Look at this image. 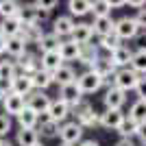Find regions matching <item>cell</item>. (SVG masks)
Instances as JSON below:
<instances>
[{
  "instance_id": "cell-1",
  "label": "cell",
  "mask_w": 146,
  "mask_h": 146,
  "mask_svg": "<svg viewBox=\"0 0 146 146\" xmlns=\"http://www.w3.org/2000/svg\"><path fill=\"white\" fill-rule=\"evenodd\" d=\"M137 33H140V26H137V22H135V18L124 15V18L116 20L113 35H116L120 42H122V39H135V37H137Z\"/></svg>"
},
{
  "instance_id": "cell-2",
  "label": "cell",
  "mask_w": 146,
  "mask_h": 146,
  "mask_svg": "<svg viewBox=\"0 0 146 146\" xmlns=\"http://www.w3.org/2000/svg\"><path fill=\"white\" fill-rule=\"evenodd\" d=\"M74 111H76V122H79L81 127H96V124H100V113H96L94 111V107H92L90 103H81L74 107Z\"/></svg>"
},
{
  "instance_id": "cell-3",
  "label": "cell",
  "mask_w": 146,
  "mask_h": 146,
  "mask_svg": "<svg viewBox=\"0 0 146 146\" xmlns=\"http://www.w3.org/2000/svg\"><path fill=\"white\" fill-rule=\"evenodd\" d=\"M137 81H140V74L133 72L131 68H124V70H118V72H116V81H113V85L127 94V92H131V90L137 87Z\"/></svg>"
},
{
  "instance_id": "cell-4",
  "label": "cell",
  "mask_w": 146,
  "mask_h": 146,
  "mask_svg": "<svg viewBox=\"0 0 146 146\" xmlns=\"http://www.w3.org/2000/svg\"><path fill=\"white\" fill-rule=\"evenodd\" d=\"M76 85L81 87L83 94H94V92H98L103 87V79H100L96 72L87 70V72H83L81 76H76Z\"/></svg>"
},
{
  "instance_id": "cell-5",
  "label": "cell",
  "mask_w": 146,
  "mask_h": 146,
  "mask_svg": "<svg viewBox=\"0 0 146 146\" xmlns=\"http://www.w3.org/2000/svg\"><path fill=\"white\" fill-rule=\"evenodd\" d=\"M59 137H61V144H70L74 146L76 142H81L83 137V127H81L79 122H66L59 131Z\"/></svg>"
},
{
  "instance_id": "cell-6",
  "label": "cell",
  "mask_w": 146,
  "mask_h": 146,
  "mask_svg": "<svg viewBox=\"0 0 146 146\" xmlns=\"http://www.w3.org/2000/svg\"><path fill=\"white\" fill-rule=\"evenodd\" d=\"M59 100H63L68 107H76V105L83 103V92H81V87L76 85V81L70 83V85L61 87L59 90Z\"/></svg>"
},
{
  "instance_id": "cell-7",
  "label": "cell",
  "mask_w": 146,
  "mask_h": 146,
  "mask_svg": "<svg viewBox=\"0 0 146 146\" xmlns=\"http://www.w3.org/2000/svg\"><path fill=\"white\" fill-rule=\"evenodd\" d=\"M124 118L127 116L122 113V109H105L100 113V127L109 129V131H118L120 124L124 122Z\"/></svg>"
},
{
  "instance_id": "cell-8",
  "label": "cell",
  "mask_w": 146,
  "mask_h": 146,
  "mask_svg": "<svg viewBox=\"0 0 146 146\" xmlns=\"http://www.w3.org/2000/svg\"><path fill=\"white\" fill-rule=\"evenodd\" d=\"M50 103H52V100H50V96H46L44 92H37V90L33 92L31 96H26V107H29V109H33L35 113H39V116L48 111Z\"/></svg>"
},
{
  "instance_id": "cell-9",
  "label": "cell",
  "mask_w": 146,
  "mask_h": 146,
  "mask_svg": "<svg viewBox=\"0 0 146 146\" xmlns=\"http://www.w3.org/2000/svg\"><path fill=\"white\" fill-rule=\"evenodd\" d=\"M131 59H133V50L129 48V46H124V44L109 55V61H111V66L116 68V70H124V68H129V66H131Z\"/></svg>"
},
{
  "instance_id": "cell-10",
  "label": "cell",
  "mask_w": 146,
  "mask_h": 146,
  "mask_svg": "<svg viewBox=\"0 0 146 146\" xmlns=\"http://www.w3.org/2000/svg\"><path fill=\"white\" fill-rule=\"evenodd\" d=\"M2 107H5V113L7 116H15L18 118L22 111L26 109V100L18 94H7L5 100H2Z\"/></svg>"
},
{
  "instance_id": "cell-11",
  "label": "cell",
  "mask_w": 146,
  "mask_h": 146,
  "mask_svg": "<svg viewBox=\"0 0 146 146\" xmlns=\"http://www.w3.org/2000/svg\"><path fill=\"white\" fill-rule=\"evenodd\" d=\"M35 92V87H33V79L31 76H26V74H18L15 79L11 81V94H18V96H31Z\"/></svg>"
},
{
  "instance_id": "cell-12",
  "label": "cell",
  "mask_w": 146,
  "mask_h": 146,
  "mask_svg": "<svg viewBox=\"0 0 146 146\" xmlns=\"http://www.w3.org/2000/svg\"><path fill=\"white\" fill-rule=\"evenodd\" d=\"M103 103H105L107 109H122V105L127 103V96H124L122 90H118L113 85V87H107V92H105V96H103Z\"/></svg>"
},
{
  "instance_id": "cell-13",
  "label": "cell",
  "mask_w": 146,
  "mask_h": 146,
  "mask_svg": "<svg viewBox=\"0 0 146 146\" xmlns=\"http://www.w3.org/2000/svg\"><path fill=\"white\" fill-rule=\"evenodd\" d=\"M74 26H76V22L72 20V15H59L52 24V33L57 37H72Z\"/></svg>"
},
{
  "instance_id": "cell-14",
  "label": "cell",
  "mask_w": 146,
  "mask_h": 146,
  "mask_svg": "<svg viewBox=\"0 0 146 146\" xmlns=\"http://www.w3.org/2000/svg\"><path fill=\"white\" fill-rule=\"evenodd\" d=\"M15 66L20 68V74H26V76H33L35 72H39V70H42L39 59H37L35 55H31V52H26L24 57H20Z\"/></svg>"
},
{
  "instance_id": "cell-15",
  "label": "cell",
  "mask_w": 146,
  "mask_h": 146,
  "mask_svg": "<svg viewBox=\"0 0 146 146\" xmlns=\"http://www.w3.org/2000/svg\"><path fill=\"white\" fill-rule=\"evenodd\" d=\"M39 63H42V70L55 74L57 70L63 66V59H61L59 50H52V52H44V55L39 57Z\"/></svg>"
},
{
  "instance_id": "cell-16",
  "label": "cell",
  "mask_w": 146,
  "mask_h": 146,
  "mask_svg": "<svg viewBox=\"0 0 146 146\" xmlns=\"http://www.w3.org/2000/svg\"><path fill=\"white\" fill-rule=\"evenodd\" d=\"M5 52L7 55H11L13 59H20V57L26 55V42L22 37H9L7 39V46H5Z\"/></svg>"
},
{
  "instance_id": "cell-17",
  "label": "cell",
  "mask_w": 146,
  "mask_h": 146,
  "mask_svg": "<svg viewBox=\"0 0 146 146\" xmlns=\"http://www.w3.org/2000/svg\"><path fill=\"white\" fill-rule=\"evenodd\" d=\"M113 26H116V22L111 20V15H105V18H94V22H92V31H94L98 37L111 35V33H113Z\"/></svg>"
},
{
  "instance_id": "cell-18",
  "label": "cell",
  "mask_w": 146,
  "mask_h": 146,
  "mask_svg": "<svg viewBox=\"0 0 146 146\" xmlns=\"http://www.w3.org/2000/svg\"><path fill=\"white\" fill-rule=\"evenodd\" d=\"M46 113L50 116V120L63 122L68 116H70V107H68L63 100H59V98H57V100H52V103H50V107H48V111H46Z\"/></svg>"
},
{
  "instance_id": "cell-19",
  "label": "cell",
  "mask_w": 146,
  "mask_h": 146,
  "mask_svg": "<svg viewBox=\"0 0 146 146\" xmlns=\"http://www.w3.org/2000/svg\"><path fill=\"white\" fill-rule=\"evenodd\" d=\"M92 37H94L92 24H85V22H81V24L74 26V33H72V42H74V44H79V46H85V44H90Z\"/></svg>"
},
{
  "instance_id": "cell-20",
  "label": "cell",
  "mask_w": 146,
  "mask_h": 146,
  "mask_svg": "<svg viewBox=\"0 0 146 146\" xmlns=\"http://www.w3.org/2000/svg\"><path fill=\"white\" fill-rule=\"evenodd\" d=\"M20 31H22V22L18 18H7L0 22V35L9 39V37H18Z\"/></svg>"
},
{
  "instance_id": "cell-21",
  "label": "cell",
  "mask_w": 146,
  "mask_h": 146,
  "mask_svg": "<svg viewBox=\"0 0 146 146\" xmlns=\"http://www.w3.org/2000/svg\"><path fill=\"white\" fill-rule=\"evenodd\" d=\"M42 135H46V137H55V135H59L61 127H59V122L55 120H50L48 113H42L39 116V129H37Z\"/></svg>"
},
{
  "instance_id": "cell-22",
  "label": "cell",
  "mask_w": 146,
  "mask_h": 146,
  "mask_svg": "<svg viewBox=\"0 0 146 146\" xmlns=\"http://www.w3.org/2000/svg\"><path fill=\"white\" fill-rule=\"evenodd\" d=\"M42 35H44V31H42V26L37 24H22V31H20V37L24 39L26 44H37L39 39H42Z\"/></svg>"
},
{
  "instance_id": "cell-23",
  "label": "cell",
  "mask_w": 146,
  "mask_h": 146,
  "mask_svg": "<svg viewBox=\"0 0 146 146\" xmlns=\"http://www.w3.org/2000/svg\"><path fill=\"white\" fill-rule=\"evenodd\" d=\"M79 52H81V46L79 44H74L72 39H68V42H61L59 44V55L63 61H79Z\"/></svg>"
},
{
  "instance_id": "cell-24",
  "label": "cell",
  "mask_w": 146,
  "mask_h": 146,
  "mask_svg": "<svg viewBox=\"0 0 146 146\" xmlns=\"http://www.w3.org/2000/svg\"><path fill=\"white\" fill-rule=\"evenodd\" d=\"M98 59H100V57H98V48L94 46V44H85V46H81L79 63H83V66H90V68H92Z\"/></svg>"
},
{
  "instance_id": "cell-25",
  "label": "cell",
  "mask_w": 146,
  "mask_h": 146,
  "mask_svg": "<svg viewBox=\"0 0 146 146\" xmlns=\"http://www.w3.org/2000/svg\"><path fill=\"white\" fill-rule=\"evenodd\" d=\"M52 79H55V83H59V87H63V85L74 83V81H76V74H74V68H70V66L63 63V66L52 74Z\"/></svg>"
},
{
  "instance_id": "cell-26",
  "label": "cell",
  "mask_w": 146,
  "mask_h": 146,
  "mask_svg": "<svg viewBox=\"0 0 146 146\" xmlns=\"http://www.w3.org/2000/svg\"><path fill=\"white\" fill-rule=\"evenodd\" d=\"M59 44H61V39L55 35V33H44L42 39L37 42V48L42 50V55H44V52H52V50H59Z\"/></svg>"
},
{
  "instance_id": "cell-27",
  "label": "cell",
  "mask_w": 146,
  "mask_h": 146,
  "mask_svg": "<svg viewBox=\"0 0 146 146\" xmlns=\"http://www.w3.org/2000/svg\"><path fill=\"white\" fill-rule=\"evenodd\" d=\"M31 79H33V87H35L37 92L48 90V87L55 83V79H52V72H46V70H39V72H35Z\"/></svg>"
},
{
  "instance_id": "cell-28",
  "label": "cell",
  "mask_w": 146,
  "mask_h": 146,
  "mask_svg": "<svg viewBox=\"0 0 146 146\" xmlns=\"http://www.w3.org/2000/svg\"><path fill=\"white\" fill-rule=\"evenodd\" d=\"M15 140H18V146H35L39 142V131L37 129H20Z\"/></svg>"
},
{
  "instance_id": "cell-29",
  "label": "cell",
  "mask_w": 146,
  "mask_h": 146,
  "mask_svg": "<svg viewBox=\"0 0 146 146\" xmlns=\"http://www.w3.org/2000/svg\"><path fill=\"white\" fill-rule=\"evenodd\" d=\"M18 122H20V129H37L39 113H35L33 109H29V107H26V109L18 116Z\"/></svg>"
},
{
  "instance_id": "cell-30",
  "label": "cell",
  "mask_w": 146,
  "mask_h": 146,
  "mask_svg": "<svg viewBox=\"0 0 146 146\" xmlns=\"http://www.w3.org/2000/svg\"><path fill=\"white\" fill-rule=\"evenodd\" d=\"M20 9H22V5L15 2V0H0V15H2V20L18 18Z\"/></svg>"
},
{
  "instance_id": "cell-31",
  "label": "cell",
  "mask_w": 146,
  "mask_h": 146,
  "mask_svg": "<svg viewBox=\"0 0 146 146\" xmlns=\"http://www.w3.org/2000/svg\"><path fill=\"white\" fill-rule=\"evenodd\" d=\"M129 118L135 120L137 124L146 122V100H140V98H137V100L131 105V109H129Z\"/></svg>"
},
{
  "instance_id": "cell-32",
  "label": "cell",
  "mask_w": 146,
  "mask_h": 146,
  "mask_svg": "<svg viewBox=\"0 0 146 146\" xmlns=\"http://www.w3.org/2000/svg\"><path fill=\"white\" fill-rule=\"evenodd\" d=\"M129 68H131L133 72H137V74L144 76V74H146V50H135Z\"/></svg>"
},
{
  "instance_id": "cell-33",
  "label": "cell",
  "mask_w": 146,
  "mask_h": 146,
  "mask_svg": "<svg viewBox=\"0 0 146 146\" xmlns=\"http://www.w3.org/2000/svg\"><path fill=\"white\" fill-rule=\"evenodd\" d=\"M18 76V66L15 61H0V81H13Z\"/></svg>"
},
{
  "instance_id": "cell-34",
  "label": "cell",
  "mask_w": 146,
  "mask_h": 146,
  "mask_svg": "<svg viewBox=\"0 0 146 146\" xmlns=\"http://www.w3.org/2000/svg\"><path fill=\"white\" fill-rule=\"evenodd\" d=\"M68 9H70V15H85L92 11V2L90 0H70Z\"/></svg>"
},
{
  "instance_id": "cell-35",
  "label": "cell",
  "mask_w": 146,
  "mask_h": 146,
  "mask_svg": "<svg viewBox=\"0 0 146 146\" xmlns=\"http://www.w3.org/2000/svg\"><path fill=\"white\" fill-rule=\"evenodd\" d=\"M137 127H140V124L127 116V118H124V122L120 124V129H118V133L122 135V140H131L133 135H137Z\"/></svg>"
},
{
  "instance_id": "cell-36",
  "label": "cell",
  "mask_w": 146,
  "mask_h": 146,
  "mask_svg": "<svg viewBox=\"0 0 146 146\" xmlns=\"http://www.w3.org/2000/svg\"><path fill=\"white\" fill-rule=\"evenodd\" d=\"M18 20L22 24H35L37 22V9L33 5H24L18 13Z\"/></svg>"
},
{
  "instance_id": "cell-37",
  "label": "cell",
  "mask_w": 146,
  "mask_h": 146,
  "mask_svg": "<svg viewBox=\"0 0 146 146\" xmlns=\"http://www.w3.org/2000/svg\"><path fill=\"white\" fill-rule=\"evenodd\" d=\"M98 46H100V48L103 50H107V52H113V50H118L122 46L120 44V39H118L116 35H113V33H111V35H105V37H98Z\"/></svg>"
},
{
  "instance_id": "cell-38",
  "label": "cell",
  "mask_w": 146,
  "mask_h": 146,
  "mask_svg": "<svg viewBox=\"0 0 146 146\" xmlns=\"http://www.w3.org/2000/svg\"><path fill=\"white\" fill-rule=\"evenodd\" d=\"M92 13L94 18H105L111 13V2L109 0H94L92 2Z\"/></svg>"
},
{
  "instance_id": "cell-39",
  "label": "cell",
  "mask_w": 146,
  "mask_h": 146,
  "mask_svg": "<svg viewBox=\"0 0 146 146\" xmlns=\"http://www.w3.org/2000/svg\"><path fill=\"white\" fill-rule=\"evenodd\" d=\"M9 131H11V118L7 116V113H0V140H2Z\"/></svg>"
},
{
  "instance_id": "cell-40",
  "label": "cell",
  "mask_w": 146,
  "mask_h": 146,
  "mask_svg": "<svg viewBox=\"0 0 146 146\" xmlns=\"http://www.w3.org/2000/svg\"><path fill=\"white\" fill-rule=\"evenodd\" d=\"M135 94L140 96V100H146V74H144V76H140L137 87H135Z\"/></svg>"
},
{
  "instance_id": "cell-41",
  "label": "cell",
  "mask_w": 146,
  "mask_h": 146,
  "mask_svg": "<svg viewBox=\"0 0 146 146\" xmlns=\"http://www.w3.org/2000/svg\"><path fill=\"white\" fill-rule=\"evenodd\" d=\"M135 22H137V26H140V29L146 31V7L137 11V15H135Z\"/></svg>"
},
{
  "instance_id": "cell-42",
  "label": "cell",
  "mask_w": 146,
  "mask_h": 146,
  "mask_svg": "<svg viewBox=\"0 0 146 146\" xmlns=\"http://www.w3.org/2000/svg\"><path fill=\"white\" fill-rule=\"evenodd\" d=\"M33 5H35V9H42V11L50 13V9H55V7H57V0H50V2H33Z\"/></svg>"
},
{
  "instance_id": "cell-43",
  "label": "cell",
  "mask_w": 146,
  "mask_h": 146,
  "mask_svg": "<svg viewBox=\"0 0 146 146\" xmlns=\"http://www.w3.org/2000/svg\"><path fill=\"white\" fill-rule=\"evenodd\" d=\"M135 44H137V50H146V31H140V33H137Z\"/></svg>"
},
{
  "instance_id": "cell-44",
  "label": "cell",
  "mask_w": 146,
  "mask_h": 146,
  "mask_svg": "<svg viewBox=\"0 0 146 146\" xmlns=\"http://www.w3.org/2000/svg\"><path fill=\"white\" fill-rule=\"evenodd\" d=\"M127 7H133V9H144L146 7V0H127Z\"/></svg>"
},
{
  "instance_id": "cell-45",
  "label": "cell",
  "mask_w": 146,
  "mask_h": 146,
  "mask_svg": "<svg viewBox=\"0 0 146 146\" xmlns=\"http://www.w3.org/2000/svg\"><path fill=\"white\" fill-rule=\"evenodd\" d=\"M137 137L142 140V144H146V122H142L137 127Z\"/></svg>"
},
{
  "instance_id": "cell-46",
  "label": "cell",
  "mask_w": 146,
  "mask_h": 146,
  "mask_svg": "<svg viewBox=\"0 0 146 146\" xmlns=\"http://www.w3.org/2000/svg\"><path fill=\"white\" fill-rule=\"evenodd\" d=\"M33 7H35V5H33ZM48 15H50L48 11H42V9H37V24H39L42 20H48Z\"/></svg>"
},
{
  "instance_id": "cell-47",
  "label": "cell",
  "mask_w": 146,
  "mask_h": 146,
  "mask_svg": "<svg viewBox=\"0 0 146 146\" xmlns=\"http://www.w3.org/2000/svg\"><path fill=\"white\" fill-rule=\"evenodd\" d=\"M81 146H100L96 140H85V142H81Z\"/></svg>"
},
{
  "instance_id": "cell-48",
  "label": "cell",
  "mask_w": 146,
  "mask_h": 146,
  "mask_svg": "<svg viewBox=\"0 0 146 146\" xmlns=\"http://www.w3.org/2000/svg\"><path fill=\"white\" fill-rule=\"evenodd\" d=\"M116 146H135V144H133L131 140H120V142H118Z\"/></svg>"
},
{
  "instance_id": "cell-49",
  "label": "cell",
  "mask_w": 146,
  "mask_h": 146,
  "mask_svg": "<svg viewBox=\"0 0 146 146\" xmlns=\"http://www.w3.org/2000/svg\"><path fill=\"white\" fill-rule=\"evenodd\" d=\"M5 46H7V39L2 35H0V55H2V52H5Z\"/></svg>"
},
{
  "instance_id": "cell-50",
  "label": "cell",
  "mask_w": 146,
  "mask_h": 146,
  "mask_svg": "<svg viewBox=\"0 0 146 146\" xmlns=\"http://www.w3.org/2000/svg\"><path fill=\"white\" fill-rule=\"evenodd\" d=\"M5 96H7V94H5V92H2V90H0V103L5 100Z\"/></svg>"
},
{
  "instance_id": "cell-51",
  "label": "cell",
  "mask_w": 146,
  "mask_h": 146,
  "mask_svg": "<svg viewBox=\"0 0 146 146\" xmlns=\"http://www.w3.org/2000/svg\"><path fill=\"white\" fill-rule=\"evenodd\" d=\"M0 146H11V144H9L7 140H2V144H0Z\"/></svg>"
},
{
  "instance_id": "cell-52",
  "label": "cell",
  "mask_w": 146,
  "mask_h": 146,
  "mask_svg": "<svg viewBox=\"0 0 146 146\" xmlns=\"http://www.w3.org/2000/svg\"><path fill=\"white\" fill-rule=\"evenodd\" d=\"M35 146H44V144H42V142H37V144H35Z\"/></svg>"
},
{
  "instance_id": "cell-53",
  "label": "cell",
  "mask_w": 146,
  "mask_h": 146,
  "mask_svg": "<svg viewBox=\"0 0 146 146\" xmlns=\"http://www.w3.org/2000/svg\"><path fill=\"white\" fill-rule=\"evenodd\" d=\"M59 146H70V144H59Z\"/></svg>"
},
{
  "instance_id": "cell-54",
  "label": "cell",
  "mask_w": 146,
  "mask_h": 146,
  "mask_svg": "<svg viewBox=\"0 0 146 146\" xmlns=\"http://www.w3.org/2000/svg\"><path fill=\"white\" fill-rule=\"evenodd\" d=\"M0 144H2V140H0Z\"/></svg>"
},
{
  "instance_id": "cell-55",
  "label": "cell",
  "mask_w": 146,
  "mask_h": 146,
  "mask_svg": "<svg viewBox=\"0 0 146 146\" xmlns=\"http://www.w3.org/2000/svg\"><path fill=\"white\" fill-rule=\"evenodd\" d=\"M144 146H146V144H144Z\"/></svg>"
}]
</instances>
